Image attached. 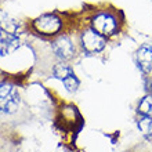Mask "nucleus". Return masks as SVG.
Segmentation results:
<instances>
[{
    "instance_id": "obj_1",
    "label": "nucleus",
    "mask_w": 152,
    "mask_h": 152,
    "mask_svg": "<svg viewBox=\"0 0 152 152\" xmlns=\"http://www.w3.org/2000/svg\"><path fill=\"white\" fill-rule=\"evenodd\" d=\"M20 107V94L11 84L0 83V111L6 113L15 112Z\"/></svg>"
},
{
    "instance_id": "obj_3",
    "label": "nucleus",
    "mask_w": 152,
    "mask_h": 152,
    "mask_svg": "<svg viewBox=\"0 0 152 152\" xmlns=\"http://www.w3.org/2000/svg\"><path fill=\"white\" fill-rule=\"evenodd\" d=\"M107 40L94 29H87L82 33V47L88 54H96L104 50Z\"/></svg>"
},
{
    "instance_id": "obj_9",
    "label": "nucleus",
    "mask_w": 152,
    "mask_h": 152,
    "mask_svg": "<svg viewBox=\"0 0 152 152\" xmlns=\"http://www.w3.org/2000/svg\"><path fill=\"white\" fill-rule=\"evenodd\" d=\"M0 31L15 35V32L18 31V22L8 15L7 12L0 11Z\"/></svg>"
},
{
    "instance_id": "obj_5",
    "label": "nucleus",
    "mask_w": 152,
    "mask_h": 152,
    "mask_svg": "<svg viewBox=\"0 0 152 152\" xmlns=\"http://www.w3.org/2000/svg\"><path fill=\"white\" fill-rule=\"evenodd\" d=\"M54 76L57 79L62 80V83L65 84V87L69 93H73L79 87V80L75 76L72 68L65 64H57L54 66Z\"/></svg>"
},
{
    "instance_id": "obj_8",
    "label": "nucleus",
    "mask_w": 152,
    "mask_h": 152,
    "mask_svg": "<svg viewBox=\"0 0 152 152\" xmlns=\"http://www.w3.org/2000/svg\"><path fill=\"white\" fill-rule=\"evenodd\" d=\"M20 46V39L12 35V33L0 31V54L1 56H8L14 53Z\"/></svg>"
},
{
    "instance_id": "obj_6",
    "label": "nucleus",
    "mask_w": 152,
    "mask_h": 152,
    "mask_svg": "<svg viewBox=\"0 0 152 152\" xmlns=\"http://www.w3.org/2000/svg\"><path fill=\"white\" fill-rule=\"evenodd\" d=\"M137 65L142 72L148 73L152 71V40L140 46L136 54Z\"/></svg>"
},
{
    "instance_id": "obj_11",
    "label": "nucleus",
    "mask_w": 152,
    "mask_h": 152,
    "mask_svg": "<svg viewBox=\"0 0 152 152\" xmlns=\"http://www.w3.org/2000/svg\"><path fill=\"white\" fill-rule=\"evenodd\" d=\"M138 112L144 116H149L152 118V96H147L140 101L138 104Z\"/></svg>"
},
{
    "instance_id": "obj_10",
    "label": "nucleus",
    "mask_w": 152,
    "mask_h": 152,
    "mask_svg": "<svg viewBox=\"0 0 152 152\" xmlns=\"http://www.w3.org/2000/svg\"><path fill=\"white\" fill-rule=\"evenodd\" d=\"M137 126L148 140H152V118L141 115L137 120Z\"/></svg>"
},
{
    "instance_id": "obj_7",
    "label": "nucleus",
    "mask_w": 152,
    "mask_h": 152,
    "mask_svg": "<svg viewBox=\"0 0 152 152\" xmlns=\"http://www.w3.org/2000/svg\"><path fill=\"white\" fill-rule=\"evenodd\" d=\"M53 51L61 60H71L75 54V46L71 42V39L66 36H61L53 42Z\"/></svg>"
},
{
    "instance_id": "obj_2",
    "label": "nucleus",
    "mask_w": 152,
    "mask_h": 152,
    "mask_svg": "<svg viewBox=\"0 0 152 152\" xmlns=\"http://www.w3.org/2000/svg\"><path fill=\"white\" fill-rule=\"evenodd\" d=\"M93 24V29L98 32L102 36H112L113 33L116 32L118 29V22H116V18L109 14V12H100L97 14L91 21Z\"/></svg>"
},
{
    "instance_id": "obj_4",
    "label": "nucleus",
    "mask_w": 152,
    "mask_h": 152,
    "mask_svg": "<svg viewBox=\"0 0 152 152\" xmlns=\"http://www.w3.org/2000/svg\"><path fill=\"white\" fill-rule=\"evenodd\" d=\"M33 26L37 32L44 33V35H54L60 31L61 21L58 17L53 14H44L33 21Z\"/></svg>"
},
{
    "instance_id": "obj_12",
    "label": "nucleus",
    "mask_w": 152,
    "mask_h": 152,
    "mask_svg": "<svg viewBox=\"0 0 152 152\" xmlns=\"http://www.w3.org/2000/svg\"><path fill=\"white\" fill-rule=\"evenodd\" d=\"M147 91H148L149 96H152V79L148 82V84H147Z\"/></svg>"
}]
</instances>
